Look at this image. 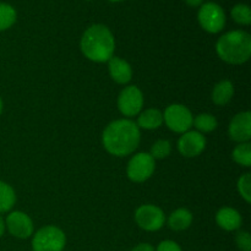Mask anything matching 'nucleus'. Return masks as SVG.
<instances>
[{
	"label": "nucleus",
	"mask_w": 251,
	"mask_h": 251,
	"mask_svg": "<svg viewBox=\"0 0 251 251\" xmlns=\"http://www.w3.org/2000/svg\"><path fill=\"white\" fill-rule=\"evenodd\" d=\"M144 107V95L137 86H127L118 97V108L125 117L140 114Z\"/></svg>",
	"instance_id": "1a4fd4ad"
},
{
	"label": "nucleus",
	"mask_w": 251,
	"mask_h": 251,
	"mask_svg": "<svg viewBox=\"0 0 251 251\" xmlns=\"http://www.w3.org/2000/svg\"><path fill=\"white\" fill-rule=\"evenodd\" d=\"M16 10L9 4L0 2V31L10 28L16 22Z\"/></svg>",
	"instance_id": "aec40b11"
},
{
	"label": "nucleus",
	"mask_w": 251,
	"mask_h": 251,
	"mask_svg": "<svg viewBox=\"0 0 251 251\" xmlns=\"http://www.w3.org/2000/svg\"><path fill=\"white\" fill-rule=\"evenodd\" d=\"M193 125L196 127L199 132H211L213 130L217 129V119L213 117L212 114H208V113H202V114H199L198 117L194 118Z\"/></svg>",
	"instance_id": "6ab92c4d"
},
{
	"label": "nucleus",
	"mask_w": 251,
	"mask_h": 251,
	"mask_svg": "<svg viewBox=\"0 0 251 251\" xmlns=\"http://www.w3.org/2000/svg\"><path fill=\"white\" fill-rule=\"evenodd\" d=\"M200 26L208 33H218L226 26L225 10L216 2H206L200 6L198 14Z\"/></svg>",
	"instance_id": "39448f33"
},
{
	"label": "nucleus",
	"mask_w": 251,
	"mask_h": 251,
	"mask_svg": "<svg viewBox=\"0 0 251 251\" xmlns=\"http://www.w3.org/2000/svg\"><path fill=\"white\" fill-rule=\"evenodd\" d=\"M216 51L228 64L240 65L247 63L251 56V36L242 29L227 32L216 43Z\"/></svg>",
	"instance_id": "7ed1b4c3"
},
{
	"label": "nucleus",
	"mask_w": 251,
	"mask_h": 251,
	"mask_svg": "<svg viewBox=\"0 0 251 251\" xmlns=\"http://www.w3.org/2000/svg\"><path fill=\"white\" fill-rule=\"evenodd\" d=\"M235 243L242 251H251V237L245 230L238 233L235 237Z\"/></svg>",
	"instance_id": "393cba45"
},
{
	"label": "nucleus",
	"mask_w": 251,
	"mask_h": 251,
	"mask_svg": "<svg viewBox=\"0 0 251 251\" xmlns=\"http://www.w3.org/2000/svg\"><path fill=\"white\" fill-rule=\"evenodd\" d=\"M137 126L145 130H156L163 124V113L158 109H146L139 114Z\"/></svg>",
	"instance_id": "2eb2a0df"
},
{
	"label": "nucleus",
	"mask_w": 251,
	"mask_h": 251,
	"mask_svg": "<svg viewBox=\"0 0 251 251\" xmlns=\"http://www.w3.org/2000/svg\"><path fill=\"white\" fill-rule=\"evenodd\" d=\"M235 163L244 167L251 166V145L249 142H242L234 149L232 154Z\"/></svg>",
	"instance_id": "412c9836"
},
{
	"label": "nucleus",
	"mask_w": 251,
	"mask_h": 251,
	"mask_svg": "<svg viewBox=\"0 0 251 251\" xmlns=\"http://www.w3.org/2000/svg\"><path fill=\"white\" fill-rule=\"evenodd\" d=\"M2 113V100H1V97H0V115H1Z\"/></svg>",
	"instance_id": "c756f323"
},
{
	"label": "nucleus",
	"mask_w": 251,
	"mask_h": 251,
	"mask_svg": "<svg viewBox=\"0 0 251 251\" xmlns=\"http://www.w3.org/2000/svg\"><path fill=\"white\" fill-rule=\"evenodd\" d=\"M172 151V146H171V142L168 140H157L151 147V154L153 157V159H163L166 157H168L171 154Z\"/></svg>",
	"instance_id": "5701e85b"
},
{
	"label": "nucleus",
	"mask_w": 251,
	"mask_h": 251,
	"mask_svg": "<svg viewBox=\"0 0 251 251\" xmlns=\"http://www.w3.org/2000/svg\"><path fill=\"white\" fill-rule=\"evenodd\" d=\"M131 251H154V249L152 245L147 244V243H141V244L136 245Z\"/></svg>",
	"instance_id": "bb28decb"
},
{
	"label": "nucleus",
	"mask_w": 251,
	"mask_h": 251,
	"mask_svg": "<svg viewBox=\"0 0 251 251\" xmlns=\"http://www.w3.org/2000/svg\"><path fill=\"white\" fill-rule=\"evenodd\" d=\"M135 221L141 229L147 232H156L163 227L166 216L163 211L157 206L142 205L135 212Z\"/></svg>",
	"instance_id": "6e6552de"
},
{
	"label": "nucleus",
	"mask_w": 251,
	"mask_h": 251,
	"mask_svg": "<svg viewBox=\"0 0 251 251\" xmlns=\"http://www.w3.org/2000/svg\"><path fill=\"white\" fill-rule=\"evenodd\" d=\"M16 202V194L12 186L0 180V213L9 212Z\"/></svg>",
	"instance_id": "a211bd4d"
},
{
	"label": "nucleus",
	"mask_w": 251,
	"mask_h": 251,
	"mask_svg": "<svg viewBox=\"0 0 251 251\" xmlns=\"http://www.w3.org/2000/svg\"><path fill=\"white\" fill-rule=\"evenodd\" d=\"M154 251H183L181 248L176 244L173 240H164V242L159 243L157 249Z\"/></svg>",
	"instance_id": "a878e982"
},
{
	"label": "nucleus",
	"mask_w": 251,
	"mask_h": 251,
	"mask_svg": "<svg viewBox=\"0 0 251 251\" xmlns=\"http://www.w3.org/2000/svg\"><path fill=\"white\" fill-rule=\"evenodd\" d=\"M5 229H6V226H5V220L0 216V238L4 235Z\"/></svg>",
	"instance_id": "c85d7f7f"
},
{
	"label": "nucleus",
	"mask_w": 251,
	"mask_h": 251,
	"mask_svg": "<svg viewBox=\"0 0 251 251\" xmlns=\"http://www.w3.org/2000/svg\"><path fill=\"white\" fill-rule=\"evenodd\" d=\"M233 20L243 26H249L251 24V9L247 4H237L230 11Z\"/></svg>",
	"instance_id": "4be33fe9"
},
{
	"label": "nucleus",
	"mask_w": 251,
	"mask_h": 251,
	"mask_svg": "<svg viewBox=\"0 0 251 251\" xmlns=\"http://www.w3.org/2000/svg\"><path fill=\"white\" fill-rule=\"evenodd\" d=\"M109 1H113V2H118V1H123V0H109Z\"/></svg>",
	"instance_id": "7c9ffc66"
},
{
	"label": "nucleus",
	"mask_w": 251,
	"mask_h": 251,
	"mask_svg": "<svg viewBox=\"0 0 251 251\" xmlns=\"http://www.w3.org/2000/svg\"><path fill=\"white\" fill-rule=\"evenodd\" d=\"M108 70H109L110 77L119 85L130 82L132 77V69L130 64L118 56H112L108 60Z\"/></svg>",
	"instance_id": "ddd939ff"
},
{
	"label": "nucleus",
	"mask_w": 251,
	"mask_h": 251,
	"mask_svg": "<svg viewBox=\"0 0 251 251\" xmlns=\"http://www.w3.org/2000/svg\"><path fill=\"white\" fill-rule=\"evenodd\" d=\"M140 127L130 119H119L110 123L102 135L103 147L108 153L117 157L131 154L139 147Z\"/></svg>",
	"instance_id": "f257e3e1"
},
{
	"label": "nucleus",
	"mask_w": 251,
	"mask_h": 251,
	"mask_svg": "<svg viewBox=\"0 0 251 251\" xmlns=\"http://www.w3.org/2000/svg\"><path fill=\"white\" fill-rule=\"evenodd\" d=\"M234 95V86L229 80H222L212 91V100L216 105H226Z\"/></svg>",
	"instance_id": "dca6fc26"
},
{
	"label": "nucleus",
	"mask_w": 251,
	"mask_h": 251,
	"mask_svg": "<svg viewBox=\"0 0 251 251\" xmlns=\"http://www.w3.org/2000/svg\"><path fill=\"white\" fill-rule=\"evenodd\" d=\"M5 226L10 234L19 239H26L33 234V222L28 215L21 211H14L7 215Z\"/></svg>",
	"instance_id": "9d476101"
},
{
	"label": "nucleus",
	"mask_w": 251,
	"mask_h": 251,
	"mask_svg": "<svg viewBox=\"0 0 251 251\" xmlns=\"http://www.w3.org/2000/svg\"><path fill=\"white\" fill-rule=\"evenodd\" d=\"M238 191L240 196L247 201L248 203L251 202V174L245 173L238 180Z\"/></svg>",
	"instance_id": "b1692460"
},
{
	"label": "nucleus",
	"mask_w": 251,
	"mask_h": 251,
	"mask_svg": "<svg viewBox=\"0 0 251 251\" xmlns=\"http://www.w3.org/2000/svg\"><path fill=\"white\" fill-rule=\"evenodd\" d=\"M206 147V139L199 131H186L178 141V150L184 157H196L202 153Z\"/></svg>",
	"instance_id": "9b49d317"
},
{
	"label": "nucleus",
	"mask_w": 251,
	"mask_h": 251,
	"mask_svg": "<svg viewBox=\"0 0 251 251\" xmlns=\"http://www.w3.org/2000/svg\"><path fill=\"white\" fill-rule=\"evenodd\" d=\"M193 114L183 104H171L163 113V122L169 130L178 134L189 131L193 126Z\"/></svg>",
	"instance_id": "423d86ee"
},
{
	"label": "nucleus",
	"mask_w": 251,
	"mask_h": 251,
	"mask_svg": "<svg viewBox=\"0 0 251 251\" xmlns=\"http://www.w3.org/2000/svg\"><path fill=\"white\" fill-rule=\"evenodd\" d=\"M229 137L235 142H249L251 137V113H238L229 123Z\"/></svg>",
	"instance_id": "f8f14e48"
},
{
	"label": "nucleus",
	"mask_w": 251,
	"mask_h": 251,
	"mask_svg": "<svg viewBox=\"0 0 251 251\" xmlns=\"http://www.w3.org/2000/svg\"><path fill=\"white\" fill-rule=\"evenodd\" d=\"M156 168L153 157L146 152H141L132 157L126 167L127 178L134 183H144L150 179Z\"/></svg>",
	"instance_id": "0eeeda50"
},
{
	"label": "nucleus",
	"mask_w": 251,
	"mask_h": 251,
	"mask_svg": "<svg viewBox=\"0 0 251 251\" xmlns=\"http://www.w3.org/2000/svg\"><path fill=\"white\" fill-rule=\"evenodd\" d=\"M185 2L189 5V6L198 7V6H201V5H202L203 0H185Z\"/></svg>",
	"instance_id": "cd10ccee"
},
{
	"label": "nucleus",
	"mask_w": 251,
	"mask_h": 251,
	"mask_svg": "<svg viewBox=\"0 0 251 251\" xmlns=\"http://www.w3.org/2000/svg\"><path fill=\"white\" fill-rule=\"evenodd\" d=\"M191 223H193V215L186 208H178L168 218L169 228L176 232L188 229Z\"/></svg>",
	"instance_id": "f3484780"
},
{
	"label": "nucleus",
	"mask_w": 251,
	"mask_h": 251,
	"mask_svg": "<svg viewBox=\"0 0 251 251\" xmlns=\"http://www.w3.org/2000/svg\"><path fill=\"white\" fill-rule=\"evenodd\" d=\"M216 222L222 229L232 232L239 229L242 226V216L235 208L223 207L216 213Z\"/></svg>",
	"instance_id": "4468645a"
},
{
	"label": "nucleus",
	"mask_w": 251,
	"mask_h": 251,
	"mask_svg": "<svg viewBox=\"0 0 251 251\" xmlns=\"http://www.w3.org/2000/svg\"><path fill=\"white\" fill-rule=\"evenodd\" d=\"M66 244V237L60 228L47 226L37 230L32 239L33 251H63Z\"/></svg>",
	"instance_id": "20e7f679"
},
{
	"label": "nucleus",
	"mask_w": 251,
	"mask_h": 251,
	"mask_svg": "<svg viewBox=\"0 0 251 251\" xmlns=\"http://www.w3.org/2000/svg\"><path fill=\"white\" fill-rule=\"evenodd\" d=\"M80 48L83 55L95 63H105L114 54V36L104 25H93L82 34Z\"/></svg>",
	"instance_id": "f03ea898"
}]
</instances>
